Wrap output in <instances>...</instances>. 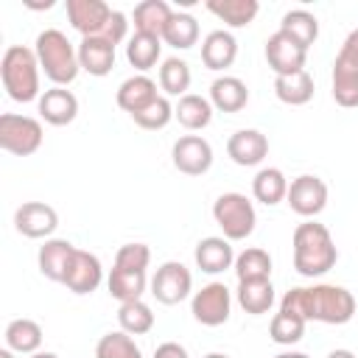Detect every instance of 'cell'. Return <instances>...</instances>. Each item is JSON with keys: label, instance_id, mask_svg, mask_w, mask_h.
I'll return each instance as SVG.
<instances>
[{"label": "cell", "instance_id": "cell-2", "mask_svg": "<svg viewBox=\"0 0 358 358\" xmlns=\"http://www.w3.org/2000/svg\"><path fill=\"white\" fill-rule=\"evenodd\" d=\"M338 260L333 235L319 221H305L294 229V268L302 277H322Z\"/></svg>", "mask_w": 358, "mask_h": 358}, {"label": "cell", "instance_id": "cell-45", "mask_svg": "<svg viewBox=\"0 0 358 358\" xmlns=\"http://www.w3.org/2000/svg\"><path fill=\"white\" fill-rule=\"evenodd\" d=\"M327 358H355V352H350V350H333Z\"/></svg>", "mask_w": 358, "mask_h": 358}, {"label": "cell", "instance_id": "cell-35", "mask_svg": "<svg viewBox=\"0 0 358 358\" xmlns=\"http://www.w3.org/2000/svg\"><path fill=\"white\" fill-rule=\"evenodd\" d=\"M235 274H238V282H246V280H268L271 274V257L266 249H243L238 257H235Z\"/></svg>", "mask_w": 358, "mask_h": 358}, {"label": "cell", "instance_id": "cell-32", "mask_svg": "<svg viewBox=\"0 0 358 358\" xmlns=\"http://www.w3.org/2000/svg\"><path fill=\"white\" fill-rule=\"evenodd\" d=\"M199 39V22L193 14H185V11H173L165 31H162V42H168L171 48L176 50H187L193 48Z\"/></svg>", "mask_w": 358, "mask_h": 358}, {"label": "cell", "instance_id": "cell-42", "mask_svg": "<svg viewBox=\"0 0 358 358\" xmlns=\"http://www.w3.org/2000/svg\"><path fill=\"white\" fill-rule=\"evenodd\" d=\"M126 34H129V17L123 11H112V17H109V22H106L101 36H106L112 45H117V42L126 39Z\"/></svg>", "mask_w": 358, "mask_h": 358}, {"label": "cell", "instance_id": "cell-17", "mask_svg": "<svg viewBox=\"0 0 358 358\" xmlns=\"http://www.w3.org/2000/svg\"><path fill=\"white\" fill-rule=\"evenodd\" d=\"M76 255V246L70 241H62V238H48L42 246H39V255H36V263H39V271L42 277L53 280V282H64V274L70 268V260Z\"/></svg>", "mask_w": 358, "mask_h": 358}, {"label": "cell", "instance_id": "cell-36", "mask_svg": "<svg viewBox=\"0 0 358 358\" xmlns=\"http://www.w3.org/2000/svg\"><path fill=\"white\" fill-rule=\"evenodd\" d=\"M117 322H120V330L123 333L143 336V333H148L154 327V313H151V308L143 299H134V302H123L120 305Z\"/></svg>", "mask_w": 358, "mask_h": 358}, {"label": "cell", "instance_id": "cell-43", "mask_svg": "<svg viewBox=\"0 0 358 358\" xmlns=\"http://www.w3.org/2000/svg\"><path fill=\"white\" fill-rule=\"evenodd\" d=\"M154 358H187V350L179 341H162L154 350Z\"/></svg>", "mask_w": 358, "mask_h": 358}, {"label": "cell", "instance_id": "cell-3", "mask_svg": "<svg viewBox=\"0 0 358 358\" xmlns=\"http://www.w3.org/2000/svg\"><path fill=\"white\" fill-rule=\"evenodd\" d=\"M39 70L42 67H39L36 50H31L25 45L6 48V53L0 59V78H3L8 98L17 103L36 101L39 98Z\"/></svg>", "mask_w": 358, "mask_h": 358}, {"label": "cell", "instance_id": "cell-22", "mask_svg": "<svg viewBox=\"0 0 358 358\" xmlns=\"http://www.w3.org/2000/svg\"><path fill=\"white\" fill-rule=\"evenodd\" d=\"M249 101V90L235 76H221L210 84V103L218 112H241Z\"/></svg>", "mask_w": 358, "mask_h": 358}, {"label": "cell", "instance_id": "cell-4", "mask_svg": "<svg viewBox=\"0 0 358 358\" xmlns=\"http://www.w3.org/2000/svg\"><path fill=\"white\" fill-rule=\"evenodd\" d=\"M36 59L42 73L56 84L64 87L70 81H76L81 64H78V50L70 45V39L59 31V28H45L36 36Z\"/></svg>", "mask_w": 358, "mask_h": 358}, {"label": "cell", "instance_id": "cell-6", "mask_svg": "<svg viewBox=\"0 0 358 358\" xmlns=\"http://www.w3.org/2000/svg\"><path fill=\"white\" fill-rule=\"evenodd\" d=\"M42 123L28 115H0V148L14 157H31L42 145Z\"/></svg>", "mask_w": 358, "mask_h": 358}, {"label": "cell", "instance_id": "cell-40", "mask_svg": "<svg viewBox=\"0 0 358 358\" xmlns=\"http://www.w3.org/2000/svg\"><path fill=\"white\" fill-rule=\"evenodd\" d=\"M134 117V123L140 126V129H148V131H157V129H165L168 123H171V117H173V106H171V101L168 98H154L145 109H140V112H134L131 115Z\"/></svg>", "mask_w": 358, "mask_h": 358}, {"label": "cell", "instance_id": "cell-30", "mask_svg": "<svg viewBox=\"0 0 358 358\" xmlns=\"http://www.w3.org/2000/svg\"><path fill=\"white\" fill-rule=\"evenodd\" d=\"M280 31H282L285 36H291L299 48L308 50V48L316 42V36H319V20H316L310 11H305V8H294V11L282 14Z\"/></svg>", "mask_w": 358, "mask_h": 358}, {"label": "cell", "instance_id": "cell-13", "mask_svg": "<svg viewBox=\"0 0 358 358\" xmlns=\"http://www.w3.org/2000/svg\"><path fill=\"white\" fill-rule=\"evenodd\" d=\"M109 17H112V8L103 0H67V20L81 34V39L101 36Z\"/></svg>", "mask_w": 358, "mask_h": 358}, {"label": "cell", "instance_id": "cell-47", "mask_svg": "<svg viewBox=\"0 0 358 358\" xmlns=\"http://www.w3.org/2000/svg\"><path fill=\"white\" fill-rule=\"evenodd\" d=\"M31 358H59V355L56 352H34Z\"/></svg>", "mask_w": 358, "mask_h": 358}, {"label": "cell", "instance_id": "cell-10", "mask_svg": "<svg viewBox=\"0 0 358 358\" xmlns=\"http://www.w3.org/2000/svg\"><path fill=\"white\" fill-rule=\"evenodd\" d=\"M171 157H173L176 171H182V173H187V176H201V173H207L210 165H213V148H210V143H207L204 137H199V134H185V137H179V140L173 143Z\"/></svg>", "mask_w": 358, "mask_h": 358}, {"label": "cell", "instance_id": "cell-37", "mask_svg": "<svg viewBox=\"0 0 358 358\" xmlns=\"http://www.w3.org/2000/svg\"><path fill=\"white\" fill-rule=\"evenodd\" d=\"M159 87L168 92V95H187V87H190V67L185 59H165L162 67H159Z\"/></svg>", "mask_w": 358, "mask_h": 358}, {"label": "cell", "instance_id": "cell-14", "mask_svg": "<svg viewBox=\"0 0 358 358\" xmlns=\"http://www.w3.org/2000/svg\"><path fill=\"white\" fill-rule=\"evenodd\" d=\"M103 280V268H101V260L92 255V252H84V249H76L73 260H70V268L64 274V285L73 291V294H92Z\"/></svg>", "mask_w": 358, "mask_h": 358}, {"label": "cell", "instance_id": "cell-19", "mask_svg": "<svg viewBox=\"0 0 358 358\" xmlns=\"http://www.w3.org/2000/svg\"><path fill=\"white\" fill-rule=\"evenodd\" d=\"M39 115L50 126H67L78 115V98L64 87H50L39 95Z\"/></svg>", "mask_w": 358, "mask_h": 358}, {"label": "cell", "instance_id": "cell-29", "mask_svg": "<svg viewBox=\"0 0 358 358\" xmlns=\"http://www.w3.org/2000/svg\"><path fill=\"white\" fill-rule=\"evenodd\" d=\"M238 305L252 313V316H260V313H268V308L274 305V285L271 280H246V282H238Z\"/></svg>", "mask_w": 358, "mask_h": 358}, {"label": "cell", "instance_id": "cell-34", "mask_svg": "<svg viewBox=\"0 0 358 358\" xmlns=\"http://www.w3.org/2000/svg\"><path fill=\"white\" fill-rule=\"evenodd\" d=\"M159 50H162V39L159 36H148V34H134L126 45V59L131 67L137 70H151L159 59Z\"/></svg>", "mask_w": 358, "mask_h": 358}, {"label": "cell", "instance_id": "cell-28", "mask_svg": "<svg viewBox=\"0 0 358 358\" xmlns=\"http://www.w3.org/2000/svg\"><path fill=\"white\" fill-rule=\"evenodd\" d=\"M252 193L260 204L271 207V204H280L285 196H288V179L280 168H260L252 179Z\"/></svg>", "mask_w": 358, "mask_h": 358}, {"label": "cell", "instance_id": "cell-5", "mask_svg": "<svg viewBox=\"0 0 358 358\" xmlns=\"http://www.w3.org/2000/svg\"><path fill=\"white\" fill-rule=\"evenodd\" d=\"M213 218L224 229L227 241H243L255 232V204L243 193H221L213 204Z\"/></svg>", "mask_w": 358, "mask_h": 358}, {"label": "cell", "instance_id": "cell-23", "mask_svg": "<svg viewBox=\"0 0 358 358\" xmlns=\"http://www.w3.org/2000/svg\"><path fill=\"white\" fill-rule=\"evenodd\" d=\"M117 106L120 109H126L129 115H134V112H140V109H145L154 98H159L157 95V84L148 78V76H131V78H126L120 87H117Z\"/></svg>", "mask_w": 358, "mask_h": 358}, {"label": "cell", "instance_id": "cell-39", "mask_svg": "<svg viewBox=\"0 0 358 358\" xmlns=\"http://www.w3.org/2000/svg\"><path fill=\"white\" fill-rule=\"evenodd\" d=\"M268 336L277 344H296L305 336V319L280 310V313H274V319L268 324Z\"/></svg>", "mask_w": 358, "mask_h": 358}, {"label": "cell", "instance_id": "cell-46", "mask_svg": "<svg viewBox=\"0 0 358 358\" xmlns=\"http://www.w3.org/2000/svg\"><path fill=\"white\" fill-rule=\"evenodd\" d=\"M274 358H310V355H305V352H280Z\"/></svg>", "mask_w": 358, "mask_h": 358}, {"label": "cell", "instance_id": "cell-12", "mask_svg": "<svg viewBox=\"0 0 358 358\" xmlns=\"http://www.w3.org/2000/svg\"><path fill=\"white\" fill-rule=\"evenodd\" d=\"M305 59H308V50L299 48L282 31H277L266 39V62L277 76H291V73L305 70Z\"/></svg>", "mask_w": 358, "mask_h": 358}, {"label": "cell", "instance_id": "cell-41", "mask_svg": "<svg viewBox=\"0 0 358 358\" xmlns=\"http://www.w3.org/2000/svg\"><path fill=\"white\" fill-rule=\"evenodd\" d=\"M151 263V249L145 243H123L115 255V268L123 271H145Z\"/></svg>", "mask_w": 358, "mask_h": 358}, {"label": "cell", "instance_id": "cell-1", "mask_svg": "<svg viewBox=\"0 0 358 358\" xmlns=\"http://www.w3.org/2000/svg\"><path fill=\"white\" fill-rule=\"evenodd\" d=\"M280 310L294 313L305 322L324 324H347L355 313V296L341 285H313V288H291L280 299Z\"/></svg>", "mask_w": 358, "mask_h": 358}, {"label": "cell", "instance_id": "cell-18", "mask_svg": "<svg viewBox=\"0 0 358 358\" xmlns=\"http://www.w3.org/2000/svg\"><path fill=\"white\" fill-rule=\"evenodd\" d=\"M78 64L90 76H106L115 67V45L106 36H84L78 42Z\"/></svg>", "mask_w": 358, "mask_h": 358}, {"label": "cell", "instance_id": "cell-8", "mask_svg": "<svg viewBox=\"0 0 358 358\" xmlns=\"http://www.w3.org/2000/svg\"><path fill=\"white\" fill-rule=\"evenodd\" d=\"M229 308H232V296L229 288L224 282H210L201 291L193 294L190 302V313L196 322H201L204 327H218L229 319Z\"/></svg>", "mask_w": 358, "mask_h": 358}, {"label": "cell", "instance_id": "cell-9", "mask_svg": "<svg viewBox=\"0 0 358 358\" xmlns=\"http://www.w3.org/2000/svg\"><path fill=\"white\" fill-rule=\"evenodd\" d=\"M285 201L291 204V210L302 218H313L327 207V185L313 176V173H302L288 185V196Z\"/></svg>", "mask_w": 358, "mask_h": 358}, {"label": "cell", "instance_id": "cell-25", "mask_svg": "<svg viewBox=\"0 0 358 358\" xmlns=\"http://www.w3.org/2000/svg\"><path fill=\"white\" fill-rule=\"evenodd\" d=\"M6 347L22 355H34L42 347V327L34 319H11L6 327Z\"/></svg>", "mask_w": 358, "mask_h": 358}, {"label": "cell", "instance_id": "cell-49", "mask_svg": "<svg viewBox=\"0 0 358 358\" xmlns=\"http://www.w3.org/2000/svg\"><path fill=\"white\" fill-rule=\"evenodd\" d=\"M204 358H229V355H224V352H210V355H204Z\"/></svg>", "mask_w": 358, "mask_h": 358}, {"label": "cell", "instance_id": "cell-11", "mask_svg": "<svg viewBox=\"0 0 358 358\" xmlns=\"http://www.w3.org/2000/svg\"><path fill=\"white\" fill-rule=\"evenodd\" d=\"M14 227L25 238H45L48 241L59 227V215L45 201H25L14 213Z\"/></svg>", "mask_w": 358, "mask_h": 358}, {"label": "cell", "instance_id": "cell-15", "mask_svg": "<svg viewBox=\"0 0 358 358\" xmlns=\"http://www.w3.org/2000/svg\"><path fill=\"white\" fill-rule=\"evenodd\" d=\"M227 154L235 165H243V168H252V165H260L268 154V140L263 131L257 129H241L235 131L229 140H227Z\"/></svg>", "mask_w": 358, "mask_h": 358}, {"label": "cell", "instance_id": "cell-21", "mask_svg": "<svg viewBox=\"0 0 358 358\" xmlns=\"http://www.w3.org/2000/svg\"><path fill=\"white\" fill-rule=\"evenodd\" d=\"M238 56V42L229 31H210L201 42V62L210 70H227Z\"/></svg>", "mask_w": 358, "mask_h": 358}, {"label": "cell", "instance_id": "cell-31", "mask_svg": "<svg viewBox=\"0 0 358 358\" xmlns=\"http://www.w3.org/2000/svg\"><path fill=\"white\" fill-rule=\"evenodd\" d=\"M173 117H176L185 129H190V131L204 129V126H210V120H213V103H210V98H201V95L187 92V95H182L179 103L173 106Z\"/></svg>", "mask_w": 358, "mask_h": 358}, {"label": "cell", "instance_id": "cell-7", "mask_svg": "<svg viewBox=\"0 0 358 358\" xmlns=\"http://www.w3.org/2000/svg\"><path fill=\"white\" fill-rule=\"evenodd\" d=\"M190 288H193V277H190L187 266L179 260L162 263L157 268V274L151 277V294L162 305H179L182 299H187Z\"/></svg>", "mask_w": 358, "mask_h": 358}, {"label": "cell", "instance_id": "cell-27", "mask_svg": "<svg viewBox=\"0 0 358 358\" xmlns=\"http://www.w3.org/2000/svg\"><path fill=\"white\" fill-rule=\"evenodd\" d=\"M274 95L288 103V106H302L313 98V78L308 70L291 73V76H277L274 78Z\"/></svg>", "mask_w": 358, "mask_h": 358}, {"label": "cell", "instance_id": "cell-16", "mask_svg": "<svg viewBox=\"0 0 358 358\" xmlns=\"http://www.w3.org/2000/svg\"><path fill=\"white\" fill-rule=\"evenodd\" d=\"M333 98L338 106H358V59L344 50L333 62Z\"/></svg>", "mask_w": 358, "mask_h": 358}, {"label": "cell", "instance_id": "cell-26", "mask_svg": "<svg viewBox=\"0 0 358 358\" xmlns=\"http://www.w3.org/2000/svg\"><path fill=\"white\" fill-rule=\"evenodd\" d=\"M204 6H207V11H213L229 28L249 25L257 17V11H260V3L257 0H207Z\"/></svg>", "mask_w": 358, "mask_h": 358}, {"label": "cell", "instance_id": "cell-20", "mask_svg": "<svg viewBox=\"0 0 358 358\" xmlns=\"http://www.w3.org/2000/svg\"><path fill=\"white\" fill-rule=\"evenodd\" d=\"M193 257H196V266L204 274H221L229 266H235V252H232L229 241L227 238H218V235H210V238L199 241Z\"/></svg>", "mask_w": 358, "mask_h": 358}, {"label": "cell", "instance_id": "cell-38", "mask_svg": "<svg viewBox=\"0 0 358 358\" xmlns=\"http://www.w3.org/2000/svg\"><path fill=\"white\" fill-rule=\"evenodd\" d=\"M95 358H143V352L129 333L117 330V333H106L98 338Z\"/></svg>", "mask_w": 358, "mask_h": 358}, {"label": "cell", "instance_id": "cell-24", "mask_svg": "<svg viewBox=\"0 0 358 358\" xmlns=\"http://www.w3.org/2000/svg\"><path fill=\"white\" fill-rule=\"evenodd\" d=\"M171 6L165 0H143L134 6V34H148V36H159L171 20Z\"/></svg>", "mask_w": 358, "mask_h": 358}, {"label": "cell", "instance_id": "cell-33", "mask_svg": "<svg viewBox=\"0 0 358 358\" xmlns=\"http://www.w3.org/2000/svg\"><path fill=\"white\" fill-rule=\"evenodd\" d=\"M109 294L123 305V302H134L143 296L145 291V271H123V268H112L109 271Z\"/></svg>", "mask_w": 358, "mask_h": 358}, {"label": "cell", "instance_id": "cell-48", "mask_svg": "<svg viewBox=\"0 0 358 358\" xmlns=\"http://www.w3.org/2000/svg\"><path fill=\"white\" fill-rule=\"evenodd\" d=\"M0 358H14V350H8V347H6V350H0Z\"/></svg>", "mask_w": 358, "mask_h": 358}, {"label": "cell", "instance_id": "cell-44", "mask_svg": "<svg viewBox=\"0 0 358 358\" xmlns=\"http://www.w3.org/2000/svg\"><path fill=\"white\" fill-rule=\"evenodd\" d=\"M341 50L358 59V28H355V31H350V36L344 39V45H341Z\"/></svg>", "mask_w": 358, "mask_h": 358}]
</instances>
